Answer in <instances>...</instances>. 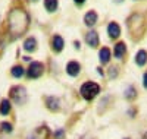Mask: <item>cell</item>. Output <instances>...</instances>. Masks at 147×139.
Segmentation results:
<instances>
[{
    "label": "cell",
    "instance_id": "13",
    "mask_svg": "<svg viewBox=\"0 0 147 139\" xmlns=\"http://www.w3.org/2000/svg\"><path fill=\"white\" fill-rule=\"evenodd\" d=\"M37 45H38V43H37L35 37H27L25 40H24V50H25L27 53H34L37 50Z\"/></svg>",
    "mask_w": 147,
    "mask_h": 139
},
{
    "label": "cell",
    "instance_id": "2",
    "mask_svg": "<svg viewBox=\"0 0 147 139\" xmlns=\"http://www.w3.org/2000/svg\"><path fill=\"white\" fill-rule=\"evenodd\" d=\"M127 25H128V31H129V35L131 38L134 40H138L143 37L144 31H146V27H147V21L144 19V15L143 13H132L128 19H127Z\"/></svg>",
    "mask_w": 147,
    "mask_h": 139
},
{
    "label": "cell",
    "instance_id": "12",
    "mask_svg": "<svg viewBox=\"0 0 147 139\" xmlns=\"http://www.w3.org/2000/svg\"><path fill=\"white\" fill-rule=\"evenodd\" d=\"M127 54V44L124 41H118L115 45H113V56L115 59L121 60V59H124Z\"/></svg>",
    "mask_w": 147,
    "mask_h": 139
},
{
    "label": "cell",
    "instance_id": "3",
    "mask_svg": "<svg viewBox=\"0 0 147 139\" xmlns=\"http://www.w3.org/2000/svg\"><path fill=\"white\" fill-rule=\"evenodd\" d=\"M80 92L82 95L84 100H87V101H91L93 98H96L97 95H99L100 92V85L99 84H96V82H84L80 88Z\"/></svg>",
    "mask_w": 147,
    "mask_h": 139
},
{
    "label": "cell",
    "instance_id": "11",
    "mask_svg": "<svg viewBox=\"0 0 147 139\" xmlns=\"http://www.w3.org/2000/svg\"><path fill=\"white\" fill-rule=\"evenodd\" d=\"M81 72V65L77 61V60H71L68 61V65H66V73L69 75L71 78H77L78 75Z\"/></svg>",
    "mask_w": 147,
    "mask_h": 139
},
{
    "label": "cell",
    "instance_id": "7",
    "mask_svg": "<svg viewBox=\"0 0 147 139\" xmlns=\"http://www.w3.org/2000/svg\"><path fill=\"white\" fill-rule=\"evenodd\" d=\"M106 32H107V37L110 40H118L121 34H122V29H121V25L116 22V21H112L107 23L106 27Z\"/></svg>",
    "mask_w": 147,
    "mask_h": 139
},
{
    "label": "cell",
    "instance_id": "29",
    "mask_svg": "<svg viewBox=\"0 0 147 139\" xmlns=\"http://www.w3.org/2000/svg\"><path fill=\"white\" fill-rule=\"evenodd\" d=\"M125 139H128V138H125Z\"/></svg>",
    "mask_w": 147,
    "mask_h": 139
},
{
    "label": "cell",
    "instance_id": "18",
    "mask_svg": "<svg viewBox=\"0 0 147 139\" xmlns=\"http://www.w3.org/2000/svg\"><path fill=\"white\" fill-rule=\"evenodd\" d=\"M10 108H12V104L7 98H3L2 103H0V114L2 116H7L10 113Z\"/></svg>",
    "mask_w": 147,
    "mask_h": 139
},
{
    "label": "cell",
    "instance_id": "1",
    "mask_svg": "<svg viewBox=\"0 0 147 139\" xmlns=\"http://www.w3.org/2000/svg\"><path fill=\"white\" fill-rule=\"evenodd\" d=\"M7 25L10 34L21 37L30 27V15L22 9H12L7 15Z\"/></svg>",
    "mask_w": 147,
    "mask_h": 139
},
{
    "label": "cell",
    "instance_id": "20",
    "mask_svg": "<svg viewBox=\"0 0 147 139\" xmlns=\"http://www.w3.org/2000/svg\"><path fill=\"white\" fill-rule=\"evenodd\" d=\"M0 129H2V132H5V133H10L12 130H13V126H12V123H9V122H2L0 123Z\"/></svg>",
    "mask_w": 147,
    "mask_h": 139
},
{
    "label": "cell",
    "instance_id": "4",
    "mask_svg": "<svg viewBox=\"0 0 147 139\" xmlns=\"http://www.w3.org/2000/svg\"><path fill=\"white\" fill-rule=\"evenodd\" d=\"M43 73H44V65L41 61H31L30 66L27 67V72H25L28 79H37Z\"/></svg>",
    "mask_w": 147,
    "mask_h": 139
},
{
    "label": "cell",
    "instance_id": "8",
    "mask_svg": "<svg viewBox=\"0 0 147 139\" xmlns=\"http://www.w3.org/2000/svg\"><path fill=\"white\" fill-rule=\"evenodd\" d=\"M50 47L55 53H60V51H63V48H65V40H63V37L62 35H59V34H55L52 37V40H50Z\"/></svg>",
    "mask_w": 147,
    "mask_h": 139
},
{
    "label": "cell",
    "instance_id": "28",
    "mask_svg": "<svg viewBox=\"0 0 147 139\" xmlns=\"http://www.w3.org/2000/svg\"><path fill=\"white\" fill-rule=\"evenodd\" d=\"M31 2H37V0H31Z\"/></svg>",
    "mask_w": 147,
    "mask_h": 139
},
{
    "label": "cell",
    "instance_id": "27",
    "mask_svg": "<svg viewBox=\"0 0 147 139\" xmlns=\"http://www.w3.org/2000/svg\"><path fill=\"white\" fill-rule=\"evenodd\" d=\"M113 2H115V3H122L124 0H113Z\"/></svg>",
    "mask_w": 147,
    "mask_h": 139
},
{
    "label": "cell",
    "instance_id": "23",
    "mask_svg": "<svg viewBox=\"0 0 147 139\" xmlns=\"http://www.w3.org/2000/svg\"><path fill=\"white\" fill-rule=\"evenodd\" d=\"M143 86L147 88V70H146L144 75H143Z\"/></svg>",
    "mask_w": 147,
    "mask_h": 139
},
{
    "label": "cell",
    "instance_id": "25",
    "mask_svg": "<svg viewBox=\"0 0 147 139\" xmlns=\"http://www.w3.org/2000/svg\"><path fill=\"white\" fill-rule=\"evenodd\" d=\"M22 60H24V61H30V63H31V57H30V56H24V57H22Z\"/></svg>",
    "mask_w": 147,
    "mask_h": 139
},
{
    "label": "cell",
    "instance_id": "21",
    "mask_svg": "<svg viewBox=\"0 0 147 139\" xmlns=\"http://www.w3.org/2000/svg\"><path fill=\"white\" fill-rule=\"evenodd\" d=\"M137 91H136V88H134V86H128L127 88V91H125V98L127 100H132V98H136V94Z\"/></svg>",
    "mask_w": 147,
    "mask_h": 139
},
{
    "label": "cell",
    "instance_id": "17",
    "mask_svg": "<svg viewBox=\"0 0 147 139\" xmlns=\"http://www.w3.org/2000/svg\"><path fill=\"white\" fill-rule=\"evenodd\" d=\"M43 5L49 13H55L59 7V0H43Z\"/></svg>",
    "mask_w": 147,
    "mask_h": 139
},
{
    "label": "cell",
    "instance_id": "19",
    "mask_svg": "<svg viewBox=\"0 0 147 139\" xmlns=\"http://www.w3.org/2000/svg\"><path fill=\"white\" fill-rule=\"evenodd\" d=\"M10 75L13 78H22L24 75H25V69H24L21 65H15V66H12V69H10Z\"/></svg>",
    "mask_w": 147,
    "mask_h": 139
},
{
    "label": "cell",
    "instance_id": "24",
    "mask_svg": "<svg viewBox=\"0 0 147 139\" xmlns=\"http://www.w3.org/2000/svg\"><path fill=\"white\" fill-rule=\"evenodd\" d=\"M85 2H87V0H74V3H75L77 6H82Z\"/></svg>",
    "mask_w": 147,
    "mask_h": 139
},
{
    "label": "cell",
    "instance_id": "16",
    "mask_svg": "<svg viewBox=\"0 0 147 139\" xmlns=\"http://www.w3.org/2000/svg\"><path fill=\"white\" fill-rule=\"evenodd\" d=\"M134 60H136L137 66H141V67L146 66V65H147V50H144V48L138 50L137 54H136V57H134Z\"/></svg>",
    "mask_w": 147,
    "mask_h": 139
},
{
    "label": "cell",
    "instance_id": "9",
    "mask_svg": "<svg viewBox=\"0 0 147 139\" xmlns=\"http://www.w3.org/2000/svg\"><path fill=\"white\" fill-rule=\"evenodd\" d=\"M84 21V25L85 27H88V28H93L94 25L97 23V21H99V15H97V12L96 10H88V12H85V15L82 18Z\"/></svg>",
    "mask_w": 147,
    "mask_h": 139
},
{
    "label": "cell",
    "instance_id": "22",
    "mask_svg": "<svg viewBox=\"0 0 147 139\" xmlns=\"http://www.w3.org/2000/svg\"><path fill=\"white\" fill-rule=\"evenodd\" d=\"M63 136H65V130L63 129H59V130L55 132V139H62Z\"/></svg>",
    "mask_w": 147,
    "mask_h": 139
},
{
    "label": "cell",
    "instance_id": "10",
    "mask_svg": "<svg viewBox=\"0 0 147 139\" xmlns=\"http://www.w3.org/2000/svg\"><path fill=\"white\" fill-rule=\"evenodd\" d=\"M49 138H50V130H49L46 126H40V128H37L28 136V139H49Z\"/></svg>",
    "mask_w": 147,
    "mask_h": 139
},
{
    "label": "cell",
    "instance_id": "15",
    "mask_svg": "<svg viewBox=\"0 0 147 139\" xmlns=\"http://www.w3.org/2000/svg\"><path fill=\"white\" fill-rule=\"evenodd\" d=\"M46 107L50 110V111H57L60 108V101L57 97H47L46 98Z\"/></svg>",
    "mask_w": 147,
    "mask_h": 139
},
{
    "label": "cell",
    "instance_id": "14",
    "mask_svg": "<svg viewBox=\"0 0 147 139\" xmlns=\"http://www.w3.org/2000/svg\"><path fill=\"white\" fill-rule=\"evenodd\" d=\"M110 59H112V50H110L109 47H102L99 50V60L102 65H107V63L110 61Z\"/></svg>",
    "mask_w": 147,
    "mask_h": 139
},
{
    "label": "cell",
    "instance_id": "26",
    "mask_svg": "<svg viewBox=\"0 0 147 139\" xmlns=\"http://www.w3.org/2000/svg\"><path fill=\"white\" fill-rule=\"evenodd\" d=\"M74 44H75V48H77V50H80V48H81V43H80V41H75Z\"/></svg>",
    "mask_w": 147,
    "mask_h": 139
},
{
    "label": "cell",
    "instance_id": "5",
    "mask_svg": "<svg viewBox=\"0 0 147 139\" xmlns=\"http://www.w3.org/2000/svg\"><path fill=\"white\" fill-rule=\"evenodd\" d=\"M9 95H10L12 100H13V103H16V104H24V101H25L27 97H28V95H27V90H25L22 85L12 86Z\"/></svg>",
    "mask_w": 147,
    "mask_h": 139
},
{
    "label": "cell",
    "instance_id": "6",
    "mask_svg": "<svg viewBox=\"0 0 147 139\" xmlns=\"http://www.w3.org/2000/svg\"><path fill=\"white\" fill-rule=\"evenodd\" d=\"M84 40H85V43H87V45L91 47V48H97V47L100 45V35H99V32L94 31L93 28L88 32H85Z\"/></svg>",
    "mask_w": 147,
    "mask_h": 139
}]
</instances>
